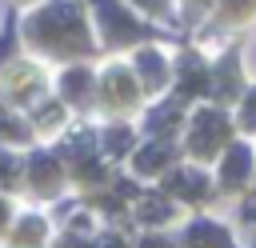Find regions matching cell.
<instances>
[{
	"mask_svg": "<svg viewBox=\"0 0 256 248\" xmlns=\"http://www.w3.org/2000/svg\"><path fill=\"white\" fill-rule=\"evenodd\" d=\"M156 164H164V148H148L140 156V168H156Z\"/></svg>",
	"mask_w": 256,
	"mask_h": 248,
	"instance_id": "1",
	"label": "cell"
},
{
	"mask_svg": "<svg viewBox=\"0 0 256 248\" xmlns=\"http://www.w3.org/2000/svg\"><path fill=\"white\" fill-rule=\"evenodd\" d=\"M0 216H4V204H0Z\"/></svg>",
	"mask_w": 256,
	"mask_h": 248,
	"instance_id": "2",
	"label": "cell"
},
{
	"mask_svg": "<svg viewBox=\"0 0 256 248\" xmlns=\"http://www.w3.org/2000/svg\"><path fill=\"white\" fill-rule=\"evenodd\" d=\"M148 4H156V0H148Z\"/></svg>",
	"mask_w": 256,
	"mask_h": 248,
	"instance_id": "3",
	"label": "cell"
}]
</instances>
